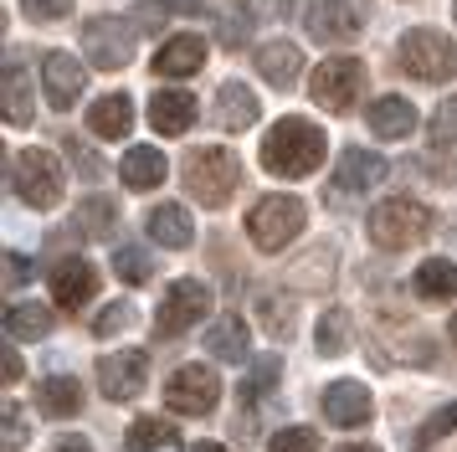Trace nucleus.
<instances>
[{"label":"nucleus","instance_id":"obj_1","mask_svg":"<svg viewBox=\"0 0 457 452\" xmlns=\"http://www.w3.org/2000/svg\"><path fill=\"white\" fill-rule=\"evenodd\" d=\"M262 170L278 180H303L324 164V129L309 119H278L262 134Z\"/></svg>","mask_w":457,"mask_h":452},{"label":"nucleus","instance_id":"obj_2","mask_svg":"<svg viewBox=\"0 0 457 452\" xmlns=\"http://www.w3.org/2000/svg\"><path fill=\"white\" fill-rule=\"evenodd\" d=\"M242 185V160L221 149V144H206V149H190L186 155V190L195 196L201 205H227Z\"/></svg>","mask_w":457,"mask_h":452},{"label":"nucleus","instance_id":"obj_3","mask_svg":"<svg viewBox=\"0 0 457 452\" xmlns=\"http://www.w3.org/2000/svg\"><path fill=\"white\" fill-rule=\"evenodd\" d=\"M62 164L52 149H21V155H11V190L21 196L31 211H52V205L62 201Z\"/></svg>","mask_w":457,"mask_h":452},{"label":"nucleus","instance_id":"obj_4","mask_svg":"<svg viewBox=\"0 0 457 452\" xmlns=\"http://www.w3.org/2000/svg\"><path fill=\"white\" fill-rule=\"evenodd\" d=\"M309 211L298 196H262V201L247 211V237L257 252H283V247L303 231Z\"/></svg>","mask_w":457,"mask_h":452},{"label":"nucleus","instance_id":"obj_5","mask_svg":"<svg viewBox=\"0 0 457 452\" xmlns=\"http://www.w3.org/2000/svg\"><path fill=\"white\" fill-rule=\"evenodd\" d=\"M370 242L380 247V252H401V247H411L427 237V226H432V211L421 201H411V196H391V201H380L370 211Z\"/></svg>","mask_w":457,"mask_h":452},{"label":"nucleus","instance_id":"obj_6","mask_svg":"<svg viewBox=\"0 0 457 452\" xmlns=\"http://www.w3.org/2000/svg\"><path fill=\"white\" fill-rule=\"evenodd\" d=\"M395 62L421 82H447L457 72V46L453 37H442L432 26H416V31H406L395 41Z\"/></svg>","mask_w":457,"mask_h":452},{"label":"nucleus","instance_id":"obj_7","mask_svg":"<svg viewBox=\"0 0 457 452\" xmlns=\"http://www.w3.org/2000/svg\"><path fill=\"white\" fill-rule=\"evenodd\" d=\"M360 88H365V62L354 57H329L313 67L309 78V98L324 108V113H350L354 98H360Z\"/></svg>","mask_w":457,"mask_h":452},{"label":"nucleus","instance_id":"obj_8","mask_svg":"<svg viewBox=\"0 0 457 452\" xmlns=\"http://www.w3.org/2000/svg\"><path fill=\"white\" fill-rule=\"evenodd\" d=\"M206 314H211V288L201 283V278H175L170 293L160 298L154 329H160V339H180V334H190Z\"/></svg>","mask_w":457,"mask_h":452},{"label":"nucleus","instance_id":"obj_9","mask_svg":"<svg viewBox=\"0 0 457 452\" xmlns=\"http://www.w3.org/2000/svg\"><path fill=\"white\" fill-rule=\"evenodd\" d=\"M134 21H119V16H93L83 26V52L98 72H119L134 62Z\"/></svg>","mask_w":457,"mask_h":452},{"label":"nucleus","instance_id":"obj_10","mask_svg":"<svg viewBox=\"0 0 457 452\" xmlns=\"http://www.w3.org/2000/svg\"><path fill=\"white\" fill-rule=\"evenodd\" d=\"M216 401H221V375L201 360L180 365L165 381V406L180 411V416H206V411H216Z\"/></svg>","mask_w":457,"mask_h":452},{"label":"nucleus","instance_id":"obj_11","mask_svg":"<svg viewBox=\"0 0 457 452\" xmlns=\"http://www.w3.org/2000/svg\"><path fill=\"white\" fill-rule=\"evenodd\" d=\"M149 386V355L145 349H119L98 360V390L108 401H134Z\"/></svg>","mask_w":457,"mask_h":452},{"label":"nucleus","instance_id":"obj_12","mask_svg":"<svg viewBox=\"0 0 457 452\" xmlns=\"http://www.w3.org/2000/svg\"><path fill=\"white\" fill-rule=\"evenodd\" d=\"M303 26L324 46H350L360 37V5L354 0H313L309 11H303Z\"/></svg>","mask_w":457,"mask_h":452},{"label":"nucleus","instance_id":"obj_13","mask_svg":"<svg viewBox=\"0 0 457 452\" xmlns=\"http://www.w3.org/2000/svg\"><path fill=\"white\" fill-rule=\"evenodd\" d=\"M83 82H87V72L72 52H46L42 57V88H46V103H52L57 113H67V108L78 103Z\"/></svg>","mask_w":457,"mask_h":452},{"label":"nucleus","instance_id":"obj_14","mask_svg":"<svg viewBox=\"0 0 457 452\" xmlns=\"http://www.w3.org/2000/svg\"><path fill=\"white\" fill-rule=\"evenodd\" d=\"M93 293H98V272H93V263H83V257H62V263L52 267V298H57V308L78 314L83 304H93Z\"/></svg>","mask_w":457,"mask_h":452},{"label":"nucleus","instance_id":"obj_15","mask_svg":"<svg viewBox=\"0 0 457 452\" xmlns=\"http://www.w3.org/2000/svg\"><path fill=\"white\" fill-rule=\"evenodd\" d=\"M375 411V396L360 381H334L324 390V416H329L334 427H365Z\"/></svg>","mask_w":457,"mask_h":452},{"label":"nucleus","instance_id":"obj_16","mask_svg":"<svg viewBox=\"0 0 457 452\" xmlns=\"http://www.w3.org/2000/svg\"><path fill=\"white\" fill-rule=\"evenodd\" d=\"M195 98H190L186 88H154V98H149V123H154V134H186L190 123H195Z\"/></svg>","mask_w":457,"mask_h":452},{"label":"nucleus","instance_id":"obj_17","mask_svg":"<svg viewBox=\"0 0 457 452\" xmlns=\"http://www.w3.org/2000/svg\"><path fill=\"white\" fill-rule=\"evenodd\" d=\"M386 155H375V149H345L339 155V170H334V190H345V196H360V190H370V185L386 180Z\"/></svg>","mask_w":457,"mask_h":452},{"label":"nucleus","instance_id":"obj_18","mask_svg":"<svg viewBox=\"0 0 457 452\" xmlns=\"http://www.w3.org/2000/svg\"><path fill=\"white\" fill-rule=\"evenodd\" d=\"M206 67V41L180 31V37H170L160 52H154V72L160 78H190V72H201Z\"/></svg>","mask_w":457,"mask_h":452},{"label":"nucleus","instance_id":"obj_19","mask_svg":"<svg viewBox=\"0 0 457 452\" xmlns=\"http://www.w3.org/2000/svg\"><path fill=\"white\" fill-rule=\"evenodd\" d=\"M257 72H262V82H272V88H283L288 93L293 82H298V72H303V52L293 46V41H262L257 46Z\"/></svg>","mask_w":457,"mask_h":452},{"label":"nucleus","instance_id":"obj_20","mask_svg":"<svg viewBox=\"0 0 457 452\" xmlns=\"http://www.w3.org/2000/svg\"><path fill=\"white\" fill-rule=\"evenodd\" d=\"M257 113H262V103H257V93H252V88H242V82H221V93H216V123H221L227 134L252 129V123H257Z\"/></svg>","mask_w":457,"mask_h":452},{"label":"nucleus","instance_id":"obj_21","mask_svg":"<svg viewBox=\"0 0 457 452\" xmlns=\"http://www.w3.org/2000/svg\"><path fill=\"white\" fill-rule=\"evenodd\" d=\"M145 231H149V237H154L160 247L180 252V247H190V237H195V222H190V211H186V205L165 201V205H154V211L145 216Z\"/></svg>","mask_w":457,"mask_h":452},{"label":"nucleus","instance_id":"obj_22","mask_svg":"<svg viewBox=\"0 0 457 452\" xmlns=\"http://www.w3.org/2000/svg\"><path fill=\"white\" fill-rule=\"evenodd\" d=\"M87 129L98 139H124L129 129H134V98L129 93H104V98L87 108Z\"/></svg>","mask_w":457,"mask_h":452},{"label":"nucleus","instance_id":"obj_23","mask_svg":"<svg viewBox=\"0 0 457 452\" xmlns=\"http://www.w3.org/2000/svg\"><path fill=\"white\" fill-rule=\"evenodd\" d=\"M365 119H370L375 139H406V134L416 129V108L401 98V93H386V98L370 103V113H365Z\"/></svg>","mask_w":457,"mask_h":452},{"label":"nucleus","instance_id":"obj_24","mask_svg":"<svg viewBox=\"0 0 457 452\" xmlns=\"http://www.w3.org/2000/svg\"><path fill=\"white\" fill-rule=\"evenodd\" d=\"M119 175H124L129 190H154V185L170 175V164H165V155H160L154 144H134V149L124 155V164H119Z\"/></svg>","mask_w":457,"mask_h":452},{"label":"nucleus","instance_id":"obj_25","mask_svg":"<svg viewBox=\"0 0 457 452\" xmlns=\"http://www.w3.org/2000/svg\"><path fill=\"white\" fill-rule=\"evenodd\" d=\"M416 298H427V304H447V298H457V263H447V257H427V263L416 267Z\"/></svg>","mask_w":457,"mask_h":452},{"label":"nucleus","instance_id":"obj_26","mask_svg":"<svg viewBox=\"0 0 457 452\" xmlns=\"http://www.w3.org/2000/svg\"><path fill=\"white\" fill-rule=\"evenodd\" d=\"M247 345H252V329L242 314H221L206 334V349L216 360H247Z\"/></svg>","mask_w":457,"mask_h":452},{"label":"nucleus","instance_id":"obj_27","mask_svg":"<svg viewBox=\"0 0 457 452\" xmlns=\"http://www.w3.org/2000/svg\"><path fill=\"white\" fill-rule=\"evenodd\" d=\"M37 406H42V416H78L83 411L78 375H46L42 386H37Z\"/></svg>","mask_w":457,"mask_h":452},{"label":"nucleus","instance_id":"obj_28","mask_svg":"<svg viewBox=\"0 0 457 452\" xmlns=\"http://www.w3.org/2000/svg\"><path fill=\"white\" fill-rule=\"evenodd\" d=\"M0 93H5V123H11V129H26V123L37 119V98H31V78H26V72L16 67V62L5 67V78H0Z\"/></svg>","mask_w":457,"mask_h":452},{"label":"nucleus","instance_id":"obj_29","mask_svg":"<svg viewBox=\"0 0 457 452\" xmlns=\"http://www.w3.org/2000/svg\"><path fill=\"white\" fill-rule=\"evenodd\" d=\"M175 442H180V431L165 416H134V427L124 437L129 452H160V448H175Z\"/></svg>","mask_w":457,"mask_h":452},{"label":"nucleus","instance_id":"obj_30","mask_svg":"<svg viewBox=\"0 0 457 452\" xmlns=\"http://www.w3.org/2000/svg\"><path fill=\"white\" fill-rule=\"evenodd\" d=\"M313 345H319V355H345V349L354 345V319L350 308H329L324 319H319V329H313Z\"/></svg>","mask_w":457,"mask_h":452},{"label":"nucleus","instance_id":"obj_31","mask_svg":"<svg viewBox=\"0 0 457 452\" xmlns=\"http://www.w3.org/2000/svg\"><path fill=\"white\" fill-rule=\"evenodd\" d=\"M113 226H119V201H108V196L78 201V231H83V237L104 242V237H113Z\"/></svg>","mask_w":457,"mask_h":452},{"label":"nucleus","instance_id":"obj_32","mask_svg":"<svg viewBox=\"0 0 457 452\" xmlns=\"http://www.w3.org/2000/svg\"><path fill=\"white\" fill-rule=\"evenodd\" d=\"M5 334H11V339H46V334H52V308L11 304V314H5Z\"/></svg>","mask_w":457,"mask_h":452},{"label":"nucleus","instance_id":"obj_33","mask_svg":"<svg viewBox=\"0 0 457 452\" xmlns=\"http://www.w3.org/2000/svg\"><path fill=\"white\" fill-rule=\"evenodd\" d=\"M278 381H283V355H257V360L247 365V381H242V401L268 396Z\"/></svg>","mask_w":457,"mask_h":452},{"label":"nucleus","instance_id":"obj_34","mask_svg":"<svg viewBox=\"0 0 457 452\" xmlns=\"http://www.w3.org/2000/svg\"><path fill=\"white\" fill-rule=\"evenodd\" d=\"M447 431H457V401H447L442 411H432V416H427V422L411 431V448H416V452H427V448H436Z\"/></svg>","mask_w":457,"mask_h":452},{"label":"nucleus","instance_id":"obj_35","mask_svg":"<svg viewBox=\"0 0 457 452\" xmlns=\"http://www.w3.org/2000/svg\"><path fill=\"white\" fill-rule=\"evenodd\" d=\"M216 31H221V46L227 52H242L252 37V11H242V5H227L221 11V21H216Z\"/></svg>","mask_w":457,"mask_h":452},{"label":"nucleus","instance_id":"obj_36","mask_svg":"<svg viewBox=\"0 0 457 452\" xmlns=\"http://www.w3.org/2000/svg\"><path fill=\"white\" fill-rule=\"evenodd\" d=\"M113 272H119L124 283H149L154 263H149L145 247H119V252H113Z\"/></svg>","mask_w":457,"mask_h":452},{"label":"nucleus","instance_id":"obj_37","mask_svg":"<svg viewBox=\"0 0 457 452\" xmlns=\"http://www.w3.org/2000/svg\"><path fill=\"white\" fill-rule=\"evenodd\" d=\"M427 139H432V149H447V144H457V98H442V103H436L432 123H427Z\"/></svg>","mask_w":457,"mask_h":452},{"label":"nucleus","instance_id":"obj_38","mask_svg":"<svg viewBox=\"0 0 457 452\" xmlns=\"http://www.w3.org/2000/svg\"><path fill=\"white\" fill-rule=\"evenodd\" d=\"M272 452H319V431L313 427H283L272 437Z\"/></svg>","mask_w":457,"mask_h":452},{"label":"nucleus","instance_id":"obj_39","mask_svg":"<svg viewBox=\"0 0 457 452\" xmlns=\"http://www.w3.org/2000/svg\"><path fill=\"white\" fill-rule=\"evenodd\" d=\"M134 324V308L129 304H108L98 319H93V334H113V329H129Z\"/></svg>","mask_w":457,"mask_h":452},{"label":"nucleus","instance_id":"obj_40","mask_svg":"<svg viewBox=\"0 0 457 452\" xmlns=\"http://www.w3.org/2000/svg\"><path fill=\"white\" fill-rule=\"evenodd\" d=\"M26 448V411L11 401L5 406V452H21Z\"/></svg>","mask_w":457,"mask_h":452},{"label":"nucleus","instance_id":"obj_41","mask_svg":"<svg viewBox=\"0 0 457 452\" xmlns=\"http://www.w3.org/2000/svg\"><path fill=\"white\" fill-rule=\"evenodd\" d=\"M165 16H170V5L165 0H145V5H134V26H145V31H160V26H165Z\"/></svg>","mask_w":457,"mask_h":452},{"label":"nucleus","instance_id":"obj_42","mask_svg":"<svg viewBox=\"0 0 457 452\" xmlns=\"http://www.w3.org/2000/svg\"><path fill=\"white\" fill-rule=\"evenodd\" d=\"M21 11L31 21H62L72 11V0H21Z\"/></svg>","mask_w":457,"mask_h":452},{"label":"nucleus","instance_id":"obj_43","mask_svg":"<svg viewBox=\"0 0 457 452\" xmlns=\"http://www.w3.org/2000/svg\"><path fill=\"white\" fill-rule=\"evenodd\" d=\"M26 278H31V263H26L21 252H5V283H11V288H21Z\"/></svg>","mask_w":457,"mask_h":452},{"label":"nucleus","instance_id":"obj_44","mask_svg":"<svg viewBox=\"0 0 457 452\" xmlns=\"http://www.w3.org/2000/svg\"><path fill=\"white\" fill-rule=\"evenodd\" d=\"M21 375H26V365H21V355H16V339H11L5 345V386H16Z\"/></svg>","mask_w":457,"mask_h":452},{"label":"nucleus","instance_id":"obj_45","mask_svg":"<svg viewBox=\"0 0 457 452\" xmlns=\"http://www.w3.org/2000/svg\"><path fill=\"white\" fill-rule=\"evenodd\" d=\"M46 452H93V442H87V437H78V431H67V437H57Z\"/></svg>","mask_w":457,"mask_h":452},{"label":"nucleus","instance_id":"obj_46","mask_svg":"<svg viewBox=\"0 0 457 452\" xmlns=\"http://www.w3.org/2000/svg\"><path fill=\"white\" fill-rule=\"evenodd\" d=\"M288 324H293V308L268 304V329H278V334H288Z\"/></svg>","mask_w":457,"mask_h":452},{"label":"nucleus","instance_id":"obj_47","mask_svg":"<svg viewBox=\"0 0 457 452\" xmlns=\"http://www.w3.org/2000/svg\"><path fill=\"white\" fill-rule=\"evenodd\" d=\"M170 11H180V16H201L206 11V0H165Z\"/></svg>","mask_w":457,"mask_h":452},{"label":"nucleus","instance_id":"obj_48","mask_svg":"<svg viewBox=\"0 0 457 452\" xmlns=\"http://www.w3.org/2000/svg\"><path fill=\"white\" fill-rule=\"evenodd\" d=\"M334 452H380V448H370V442H345V448H334Z\"/></svg>","mask_w":457,"mask_h":452},{"label":"nucleus","instance_id":"obj_49","mask_svg":"<svg viewBox=\"0 0 457 452\" xmlns=\"http://www.w3.org/2000/svg\"><path fill=\"white\" fill-rule=\"evenodd\" d=\"M190 452H227V448H221V442H195Z\"/></svg>","mask_w":457,"mask_h":452},{"label":"nucleus","instance_id":"obj_50","mask_svg":"<svg viewBox=\"0 0 457 452\" xmlns=\"http://www.w3.org/2000/svg\"><path fill=\"white\" fill-rule=\"evenodd\" d=\"M447 334H453V345H457V314H453V329H447Z\"/></svg>","mask_w":457,"mask_h":452},{"label":"nucleus","instance_id":"obj_51","mask_svg":"<svg viewBox=\"0 0 457 452\" xmlns=\"http://www.w3.org/2000/svg\"><path fill=\"white\" fill-rule=\"evenodd\" d=\"M453 16H457V5H453Z\"/></svg>","mask_w":457,"mask_h":452}]
</instances>
